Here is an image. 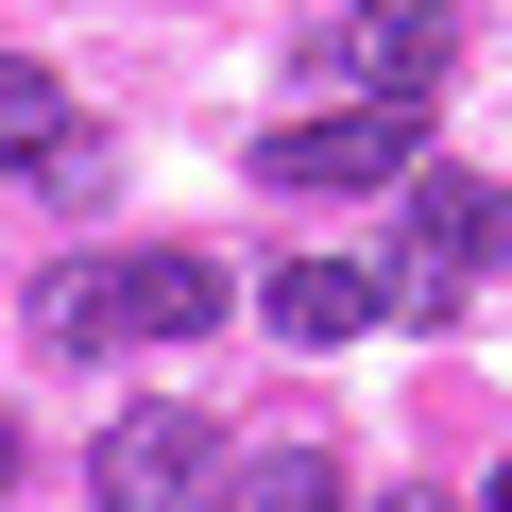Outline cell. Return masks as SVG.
<instances>
[{
  "instance_id": "6da1fadb",
  "label": "cell",
  "mask_w": 512,
  "mask_h": 512,
  "mask_svg": "<svg viewBox=\"0 0 512 512\" xmlns=\"http://www.w3.org/2000/svg\"><path fill=\"white\" fill-rule=\"evenodd\" d=\"M512 256V188L478 171H410L393 188V274H376V325H461V274Z\"/></svg>"
},
{
  "instance_id": "7a4b0ae2",
  "label": "cell",
  "mask_w": 512,
  "mask_h": 512,
  "mask_svg": "<svg viewBox=\"0 0 512 512\" xmlns=\"http://www.w3.org/2000/svg\"><path fill=\"white\" fill-rule=\"evenodd\" d=\"M239 291L205 274V256H69V274L35 291V325L69 342V359H103V342H205Z\"/></svg>"
},
{
  "instance_id": "3957f363",
  "label": "cell",
  "mask_w": 512,
  "mask_h": 512,
  "mask_svg": "<svg viewBox=\"0 0 512 512\" xmlns=\"http://www.w3.org/2000/svg\"><path fill=\"white\" fill-rule=\"evenodd\" d=\"M86 478H103V512H222V495H239V444H222L205 410H120Z\"/></svg>"
},
{
  "instance_id": "277c9868",
  "label": "cell",
  "mask_w": 512,
  "mask_h": 512,
  "mask_svg": "<svg viewBox=\"0 0 512 512\" xmlns=\"http://www.w3.org/2000/svg\"><path fill=\"white\" fill-rule=\"evenodd\" d=\"M325 69L359 103H410L427 120V86L461 69V18H444V0H359V18H325Z\"/></svg>"
},
{
  "instance_id": "5b68a950",
  "label": "cell",
  "mask_w": 512,
  "mask_h": 512,
  "mask_svg": "<svg viewBox=\"0 0 512 512\" xmlns=\"http://www.w3.org/2000/svg\"><path fill=\"white\" fill-rule=\"evenodd\" d=\"M256 171H274V188H410L427 171V120L410 103H342V120H291Z\"/></svg>"
},
{
  "instance_id": "8992f818",
  "label": "cell",
  "mask_w": 512,
  "mask_h": 512,
  "mask_svg": "<svg viewBox=\"0 0 512 512\" xmlns=\"http://www.w3.org/2000/svg\"><path fill=\"white\" fill-rule=\"evenodd\" d=\"M256 308H274V342H359L376 325V274H359V256H291Z\"/></svg>"
},
{
  "instance_id": "52a82bcc",
  "label": "cell",
  "mask_w": 512,
  "mask_h": 512,
  "mask_svg": "<svg viewBox=\"0 0 512 512\" xmlns=\"http://www.w3.org/2000/svg\"><path fill=\"white\" fill-rule=\"evenodd\" d=\"M52 137H69V86H52L35 52H18V69H0V171L35 188V171H52Z\"/></svg>"
},
{
  "instance_id": "ba28073f",
  "label": "cell",
  "mask_w": 512,
  "mask_h": 512,
  "mask_svg": "<svg viewBox=\"0 0 512 512\" xmlns=\"http://www.w3.org/2000/svg\"><path fill=\"white\" fill-rule=\"evenodd\" d=\"M239 512H359V495H342L325 444H256V461H239Z\"/></svg>"
},
{
  "instance_id": "9c48e42d",
  "label": "cell",
  "mask_w": 512,
  "mask_h": 512,
  "mask_svg": "<svg viewBox=\"0 0 512 512\" xmlns=\"http://www.w3.org/2000/svg\"><path fill=\"white\" fill-rule=\"evenodd\" d=\"M18 461H35V427H18V410H0V495H18Z\"/></svg>"
},
{
  "instance_id": "30bf717a",
  "label": "cell",
  "mask_w": 512,
  "mask_h": 512,
  "mask_svg": "<svg viewBox=\"0 0 512 512\" xmlns=\"http://www.w3.org/2000/svg\"><path fill=\"white\" fill-rule=\"evenodd\" d=\"M359 512H444V495H410V478H393V495H359Z\"/></svg>"
},
{
  "instance_id": "8fae6325",
  "label": "cell",
  "mask_w": 512,
  "mask_h": 512,
  "mask_svg": "<svg viewBox=\"0 0 512 512\" xmlns=\"http://www.w3.org/2000/svg\"><path fill=\"white\" fill-rule=\"evenodd\" d=\"M495 512H512V461H495Z\"/></svg>"
}]
</instances>
